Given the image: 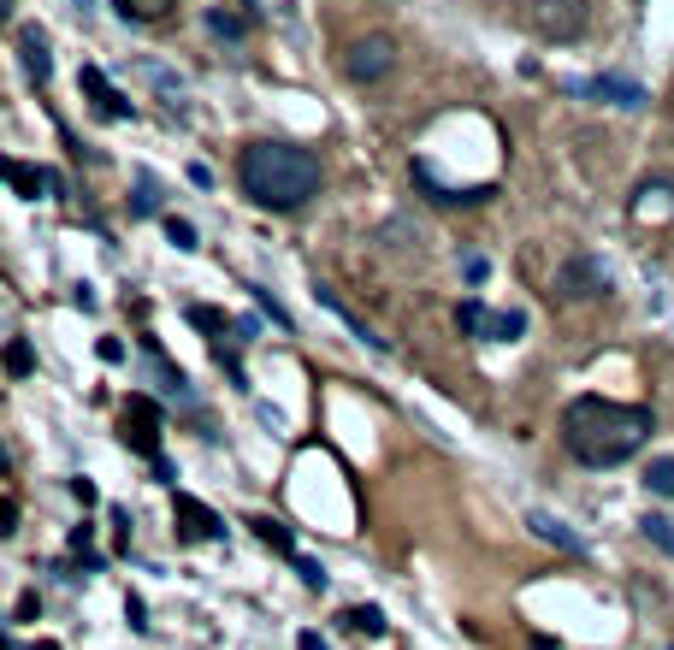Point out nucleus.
Here are the masks:
<instances>
[{
	"mask_svg": "<svg viewBox=\"0 0 674 650\" xmlns=\"http://www.w3.org/2000/svg\"><path fill=\"white\" fill-rule=\"evenodd\" d=\"M521 331H527V314H515V308H509V314H491V337H497V343H515Z\"/></svg>",
	"mask_w": 674,
	"mask_h": 650,
	"instance_id": "21",
	"label": "nucleus"
},
{
	"mask_svg": "<svg viewBox=\"0 0 674 650\" xmlns=\"http://www.w3.org/2000/svg\"><path fill=\"white\" fill-rule=\"evenodd\" d=\"M190 325H202V331H219V325H225V314H219V308H190Z\"/></svg>",
	"mask_w": 674,
	"mask_h": 650,
	"instance_id": "28",
	"label": "nucleus"
},
{
	"mask_svg": "<svg viewBox=\"0 0 674 650\" xmlns=\"http://www.w3.org/2000/svg\"><path fill=\"white\" fill-rule=\"evenodd\" d=\"M30 650H60V645H54V639H36V645H30Z\"/></svg>",
	"mask_w": 674,
	"mask_h": 650,
	"instance_id": "34",
	"label": "nucleus"
},
{
	"mask_svg": "<svg viewBox=\"0 0 674 650\" xmlns=\"http://www.w3.org/2000/svg\"><path fill=\"white\" fill-rule=\"evenodd\" d=\"M207 30H213V36H225V42H237L249 24H243L237 12H225V6H207Z\"/></svg>",
	"mask_w": 674,
	"mask_h": 650,
	"instance_id": "19",
	"label": "nucleus"
},
{
	"mask_svg": "<svg viewBox=\"0 0 674 650\" xmlns=\"http://www.w3.org/2000/svg\"><path fill=\"white\" fill-rule=\"evenodd\" d=\"M651 432H657V420H651V408H639V402L580 396V402H568V414H562V444H568L574 461H586V467H621L627 455H639L651 444Z\"/></svg>",
	"mask_w": 674,
	"mask_h": 650,
	"instance_id": "1",
	"label": "nucleus"
},
{
	"mask_svg": "<svg viewBox=\"0 0 674 650\" xmlns=\"http://www.w3.org/2000/svg\"><path fill=\"white\" fill-rule=\"evenodd\" d=\"M456 325L473 331V337H491V314H485L479 302H462V308H456Z\"/></svg>",
	"mask_w": 674,
	"mask_h": 650,
	"instance_id": "20",
	"label": "nucleus"
},
{
	"mask_svg": "<svg viewBox=\"0 0 674 650\" xmlns=\"http://www.w3.org/2000/svg\"><path fill=\"white\" fill-rule=\"evenodd\" d=\"M71 497H77V503H83V509H89V503H101V491H95V485H89V479H71Z\"/></svg>",
	"mask_w": 674,
	"mask_h": 650,
	"instance_id": "30",
	"label": "nucleus"
},
{
	"mask_svg": "<svg viewBox=\"0 0 674 650\" xmlns=\"http://www.w3.org/2000/svg\"><path fill=\"white\" fill-rule=\"evenodd\" d=\"M337 621H343L349 633H367V639H379V633H385V615H379L373 603H355V609H343Z\"/></svg>",
	"mask_w": 674,
	"mask_h": 650,
	"instance_id": "17",
	"label": "nucleus"
},
{
	"mask_svg": "<svg viewBox=\"0 0 674 650\" xmlns=\"http://www.w3.org/2000/svg\"><path fill=\"white\" fill-rule=\"evenodd\" d=\"M290 562H296V574H302L308 591H326V568H320V562H308V556H290Z\"/></svg>",
	"mask_w": 674,
	"mask_h": 650,
	"instance_id": "25",
	"label": "nucleus"
},
{
	"mask_svg": "<svg viewBox=\"0 0 674 650\" xmlns=\"http://www.w3.org/2000/svg\"><path fill=\"white\" fill-rule=\"evenodd\" d=\"M391 65H397L391 36H361V42H349V54H343V71H349L355 83H379Z\"/></svg>",
	"mask_w": 674,
	"mask_h": 650,
	"instance_id": "6",
	"label": "nucleus"
},
{
	"mask_svg": "<svg viewBox=\"0 0 674 650\" xmlns=\"http://www.w3.org/2000/svg\"><path fill=\"white\" fill-rule=\"evenodd\" d=\"M36 609H42V603H36V591H24V597H18V621H36Z\"/></svg>",
	"mask_w": 674,
	"mask_h": 650,
	"instance_id": "31",
	"label": "nucleus"
},
{
	"mask_svg": "<svg viewBox=\"0 0 674 650\" xmlns=\"http://www.w3.org/2000/svg\"><path fill=\"white\" fill-rule=\"evenodd\" d=\"M639 526H645V538H651L657 550H669V556H674V520H663V515H645Z\"/></svg>",
	"mask_w": 674,
	"mask_h": 650,
	"instance_id": "22",
	"label": "nucleus"
},
{
	"mask_svg": "<svg viewBox=\"0 0 674 650\" xmlns=\"http://www.w3.org/2000/svg\"><path fill=\"white\" fill-rule=\"evenodd\" d=\"M77 83H83V95L95 101V113H101V119H131V101L101 77V65H83V71H77Z\"/></svg>",
	"mask_w": 674,
	"mask_h": 650,
	"instance_id": "10",
	"label": "nucleus"
},
{
	"mask_svg": "<svg viewBox=\"0 0 674 650\" xmlns=\"http://www.w3.org/2000/svg\"><path fill=\"white\" fill-rule=\"evenodd\" d=\"M113 6H119V18H125V24H160L178 0H113Z\"/></svg>",
	"mask_w": 674,
	"mask_h": 650,
	"instance_id": "15",
	"label": "nucleus"
},
{
	"mask_svg": "<svg viewBox=\"0 0 674 650\" xmlns=\"http://www.w3.org/2000/svg\"><path fill=\"white\" fill-rule=\"evenodd\" d=\"M533 650H562V645H556V639H533Z\"/></svg>",
	"mask_w": 674,
	"mask_h": 650,
	"instance_id": "33",
	"label": "nucleus"
},
{
	"mask_svg": "<svg viewBox=\"0 0 674 650\" xmlns=\"http://www.w3.org/2000/svg\"><path fill=\"white\" fill-rule=\"evenodd\" d=\"M154 207H160V195H154V178H136V201H131V213H136V219H148Z\"/></svg>",
	"mask_w": 674,
	"mask_h": 650,
	"instance_id": "24",
	"label": "nucleus"
},
{
	"mask_svg": "<svg viewBox=\"0 0 674 650\" xmlns=\"http://www.w3.org/2000/svg\"><path fill=\"white\" fill-rule=\"evenodd\" d=\"M119 438H125V444H131L136 455H148V461L160 455V408H154L148 396H131V402H125V420H119Z\"/></svg>",
	"mask_w": 674,
	"mask_h": 650,
	"instance_id": "5",
	"label": "nucleus"
},
{
	"mask_svg": "<svg viewBox=\"0 0 674 650\" xmlns=\"http://www.w3.org/2000/svg\"><path fill=\"white\" fill-rule=\"evenodd\" d=\"M296 650H326V639H320V633H302V639H296Z\"/></svg>",
	"mask_w": 674,
	"mask_h": 650,
	"instance_id": "32",
	"label": "nucleus"
},
{
	"mask_svg": "<svg viewBox=\"0 0 674 650\" xmlns=\"http://www.w3.org/2000/svg\"><path fill=\"white\" fill-rule=\"evenodd\" d=\"M527 526L539 532L544 544H556V550H568V556H586V538H580V532H568L556 515H539V509H533V515H527Z\"/></svg>",
	"mask_w": 674,
	"mask_h": 650,
	"instance_id": "13",
	"label": "nucleus"
},
{
	"mask_svg": "<svg viewBox=\"0 0 674 650\" xmlns=\"http://www.w3.org/2000/svg\"><path fill=\"white\" fill-rule=\"evenodd\" d=\"M533 30L544 42H580L592 30V6L586 0H533Z\"/></svg>",
	"mask_w": 674,
	"mask_h": 650,
	"instance_id": "3",
	"label": "nucleus"
},
{
	"mask_svg": "<svg viewBox=\"0 0 674 650\" xmlns=\"http://www.w3.org/2000/svg\"><path fill=\"white\" fill-rule=\"evenodd\" d=\"M101 361L119 367V361H125V343H119V337H101Z\"/></svg>",
	"mask_w": 674,
	"mask_h": 650,
	"instance_id": "29",
	"label": "nucleus"
},
{
	"mask_svg": "<svg viewBox=\"0 0 674 650\" xmlns=\"http://www.w3.org/2000/svg\"><path fill=\"white\" fill-rule=\"evenodd\" d=\"M627 213H633L639 225H663V219H674V184L669 178H645L639 195L627 201Z\"/></svg>",
	"mask_w": 674,
	"mask_h": 650,
	"instance_id": "9",
	"label": "nucleus"
},
{
	"mask_svg": "<svg viewBox=\"0 0 674 650\" xmlns=\"http://www.w3.org/2000/svg\"><path fill=\"white\" fill-rule=\"evenodd\" d=\"M556 290H562L568 302H598V296H609V272L592 255H574V260H562Z\"/></svg>",
	"mask_w": 674,
	"mask_h": 650,
	"instance_id": "4",
	"label": "nucleus"
},
{
	"mask_svg": "<svg viewBox=\"0 0 674 650\" xmlns=\"http://www.w3.org/2000/svg\"><path fill=\"white\" fill-rule=\"evenodd\" d=\"M645 491H651V497H674V455H663V461L645 467Z\"/></svg>",
	"mask_w": 674,
	"mask_h": 650,
	"instance_id": "18",
	"label": "nucleus"
},
{
	"mask_svg": "<svg viewBox=\"0 0 674 650\" xmlns=\"http://www.w3.org/2000/svg\"><path fill=\"white\" fill-rule=\"evenodd\" d=\"M172 520H178V538H184V544H207V538H225V520L213 515L207 503H196V497H178Z\"/></svg>",
	"mask_w": 674,
	"mask_h": 650,
	"instance_id": "8",
	"label": "nucleus"
},
{
	"mask_svg": "<svg viewBox=\"0 0 674 650\" xmlns=\"http://www.w3.org/2000/svg\"><path fill=\"white\" fill-rule=\"evenodd\" d=\"M12 532H18V503L0 497V538H12Z\"/></svg>",
	"mask_w": 674,
	"mask_h": 650,
	"instance_id": "27",
	"label": "nucleus"
},
{
	"mask_svg": "<svg viewBox=\"0 0 674 650\" xmlns=\"http://www.w3.org/2000/svg\"><path fill=\"white\" fill-rule=\"evenodd\" d=\"M314 302H320V308H326L332 320L349 325V337H355V343H367V349H379V355H385V337H379L373 325H361V320H355V308H343V302H337V290H326V284H320V290H314Z\"/></svg>",
	"mask_w": 674,
	"mask_h": 650,
	"instance_id": "11",
	"label": "nucleus"
},
{
	"mask_svg": "<svg viewBox=\"0 0 674 650\" xmlns=\"http://www.w3.org/2000/svg\"><path fill=\"white\" fill-rule=\"evenodd\" d=\"M0 361H6V373H12V379H24V373L36 367V355H30V343H6V355H0Z\"/></svg>",
	"mask_w": 674,
	"mask_h": 650,
	"instance_id": "23",
	"label": "nucleus"
},
{
	"mask_svg": "<svg viewBox=\"0 0 674 650\" xmlns=\"http://www.w3.org/2000/svg\"><path fill=\"white\" fill-rule=\"evenodd\" d=\"M18 54H24V71H30L36 83H48V77H54V54H48V36H42V30H30V24H24V30H18Z\"/></svg>",
	"mask_w": 674,
	"mask_h": 650,
	"instance_id": "12",
	"label": "nucleus"
},
{
	"mask_svg": "<svg viewBox=\"0 0 674 650\" xmlns=\"http://www.w3.org/2000/svg\"><path fill=\"white\" fill-rule=\"evenodd\" d=\"M574 95H586V101H609V107H627V113H639V107H651V95L639 89V83H627V77H586V83H568Z\"/></svg>",
	"mask_w": 674,
	"mask_h": 650,
	"instance_id": "7",
	"label": "nucleus"
},
{
	"mask_svg": "<svg viewBox=\"0 0 674 650\" xmlns=\"http://www.w3.org/2000/svg\"><path fill=\"white\" fill-rule=\"evenodd\" d=\"M0 18H12V0H0Z\"/></svg>",
	"mask_w": 674,
	"mask_h": 650,
	"instance_id": "35",
	"label": "nucleus"
},
{
	"mask_svg": "<svg viewBox=\"0 0 674 650\" xmlns=\"http://www.w3.org/2000/svg\"><path fill=\"white\" fill-rule=\"evenodd\" d=\"M0 467H6V455H0Z\"/></svg>",
	"mask_w": 674,
	"mask_h": 650,
	"instance_id": "36",
	"label": "nucleus"
},
{
	"mask_svg": "<svg viewBox=\"0 0 674 650\" xmlns=\"http://www.w3.org/2000/svg\"><path fill=\"white\" fill-rule=\"evenodd\" d=\"M166 237H172L178 249H196V225H190V219H178V213L166 219Z\"/></svg>",
	"mask_w": 674,
	"mask_h": 650,
	"instance_id": "26",
	"label": "nucleus"
},
{
	"mask_svg": "<svg viewBox=\"0 0 674 650\" xmlns=\"http://www.w3.org/2000/svg\"><path fill=\"white\" fill-rule=\"evenodd\" d=\"M0 184H12L24 201H36V190H48V172H30V166H18V160H0Z\"/></svg>",
	"mask_w": 674,
	"mask_h": 650,
	"instance_id": "14",
	"label": "nucleus"
},
{
	"mask_svg": "<svg viewBox=\"0 0 674 650\" xmlns=\"http://www.w3.org/2000/svg\"><path fill=\"white\" fill-rule=\"evenodd\" d=\"M249 526H255V538H261V544H272L278 556H296V538H290V526H284V520H272V515H255V520H249Z\"/></svg>",
	"mask_w": 674,
	"mask_h": 650,
	"instance_id": "16",
	"label": "nucleus"
},
{
	"mask_svg": "<svg viewBox=\"0 0 674 650\" xmlns=\"http://www.w3.org/2000/svg\"><path fill=\"white\" fill-rule=\"evenodd\" d=\"M237 184L255 207L296 213L320 195V154H308L296 142H249L237 160Z\"/></svg>",
	"mask_w": 674,
	"mask_h": 650,
	"instance_id": "2",
	"label": "nucleus"
}]
</instances>
